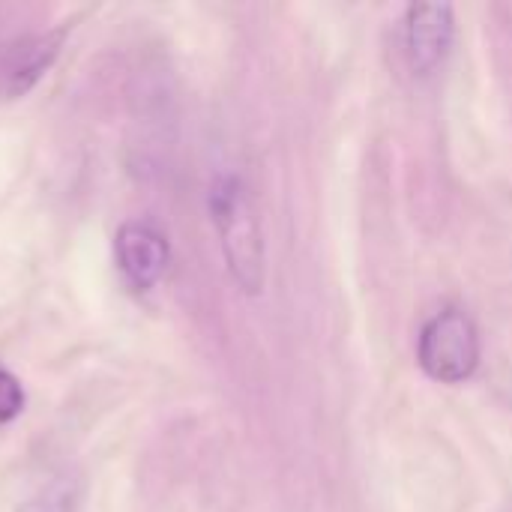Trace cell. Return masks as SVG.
I'll use <instances>...</instances> for the list:
<instances>
[{
  "label": "cell",
  "mask_w": 512,
  "mask_h": 512,
  "mask_svg": "<svg viewBox=\"0 0 512 512\" xmlns=\"http://www.w3.org/2000/svg\"><path fill=\"white\" fill-rule=\"evenodd\" d=\"M66 30L15 36L0 45V96L15 99L27 93L54 63Z\"/></svg>",
  "instance_id": "4"
},
{
  "label": "cell",
  "mask_w": 512,
  "mask_h": 512,
  "mask_svg": "<svg viewBox=\"0 0 512 512\" xmlns=\"http://www.w3.org/2000/svg\"><path fill=\"white\" fill-rule=\"evenodd\" d=\"M69 501H66V495H60V492H48L45 498H39V501H33L27 512H72V507H66Z\"/></svg>",
  "instance_id": "7"
},
{
  "label": "cell",
  "mask_w": 512,
  "mask_h": 512,
  "mask_svg": "<svg viewBox=\"0 0 512 512\" xmlns=\"http://www.w3.org/2000/svg\"><path fill=\"white\" fill-rule=\"evenodd\" d=\"M24 411V390L15 375L0 369V426L12 423Z\"/></svg>",
  "instance_id": "6"
},
{
  "label": "cell",
  "mask_w": 512,
  "mask_h": 512,
  "mask_svg": "<svg viewBox=\"0 0 512 512\" xmlns=\"http://www.w3.org/2000/svg\"><path fill=\"white\" fill-rule=\"evenodd\" d=\"M210 216L222 240V252L234 282L246 294L264 288V237L255 207L237 177H219L210 189Z\"/></svg>",
  "instance_id": "1"
},
{
  "label": "cell",
  "mask_w": 512,
  "mask_h": 512,
  "mask_svg": "<svg viewBox=\"0 0 512 512\" xmlns=\"http://www.w3.org/2000/svg\"><path fill=\"white\" fill-rule=\"evenodd\" d=\"M456 36L453 9L447 3H414L405 18V48L417 75H432L444 66Z\"/></svg>",
  "instance_id": "3"
},
{
  "label": "cell",
  "mask_w": 512,
  "mask_h": 512,
  "mask_svg": "<svg viewBox=\"0 0 512 512\" xmlns=\"http://www.w3.org/2000/svg\"><path fill=\"white\" fill-rule=\"evenodd\" d=\"M114 255L123 279L135 291H147L165 276L171 249L156 228L144 222H126L114 237Z\"/></svg>",
  "instance_id": "5"
},
{
  "label": "cell",
  "mask_w": 512,
  "mask_h": 512,
  "mask_svg": "<svg viewBox=\"0 0 512 512\" xmlns=\"http://www.w3.org/2000/svg\"><path fill=\"white\" fill-rule=\"evenodd\" d=\"M420 369L441 384H462L480 366V333L462 309L432 315L417 339Z\"/></svg>",
  "instance_id": "2"
}]
</instances>
